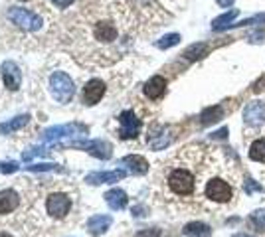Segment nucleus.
I'll return each mask as SVG.
<instances>
[{
  "label": "nucleus",
  "instance_id": "19",
  "mask_svg": "<svg viewBox=\"0 0 265 237\" xmlns=\"http://www.w3.org/2000/svg\"><path fill=\"white\" fill-rule=\"evenodd\" d=\"M121 162L125 164L132 174H145L148 170V162L143 156H139V154H129V156H125Z\"/></svg>",
  "mask_w": 265,
  "mask_h": 237
},
{
  "label": "nucleus",
  "instance_id": "16",
  "mask_svg": "<svg viewBox=\"0 0 265 237\" xmlns=\"http://www.w3.org/2000/svg\"><path fill=\"white\" fill-rule=\"evenodd\" d=\"M109 225H111V216H93L89 218L87 229L91 235H101L109 229Z\"/></svg>",
  "mask_w": 265,
  "mask_h": 237
},
{
  "label": "nucleus",
  "instance_id": "35",
  "mask_svg": "<svg viewBox=\"0 0 265 237\" xmlns=\"http://www.w3.org/2000/svg\"><path fill=\"white\" fill-rule=\"evenodd\" d=\"M250 42H265V32L263 34H251Z\"/></svg>",
  "mask_w": 265,
  "mask_h": 237
},
{
  "label": "nucleus",
  "instance_id": "14",
  "mask_svg": "<svg viewBox=\"0 0 265 237\" xmlns=\"http://www.w3.org/2000/svg\"><path fill=\"white\" fill-rule=\"evenodd\" d=\"M166 91V79L162 75H152L145 83V95L148 99H161Z\"/></svg>",
  "mask_w": 265,
  "mask_h": 237
},
{
  "label": "nucleus",
  "instance_id": "36",
  "mask_svg": "<svg viewBox=\"0 0 265 237\" xmlns=\"http://www.w3.org/2000/svg\"><path fill=\"white\" fill-rule=\"evenodd\" d=\"M226 136H228V129H220L218 133L212 134V138H226Z\"/></svg>",
  "mask_w": 265,
  "mask_h": 237
},
{
  "label": "nucleus",
  "instance_id": "33",
  "mask_svg": "<svg viewBox=\"0 0 265 237\" xmlns=\"http://www.w3.org/2000/svg\"><path fill=\"white\" fill-rule=\"evenodd\" d=\"M20 166L16 162H4L0 164V172H4V174H12V172H16Z\"/></svg>",
  "mask_w": 265,
  "mask_h": 237
},
{
  "label": "nucleus",
  "instance_id": "20",
  "mask_svg": "<svg viewBox=\"0 0 265 237\" xmlns=\"http://www.w3.org/2000/svg\"><path fill=\"white\" fill-rule=\"evenodd\" d=\"M184 235L188 237H210L212 235V229L210 225L204 222H190L184 225Z\"/></svg>",
  "mask_w": 265,
  "mask_h": 237
},
{
  "label": "nucleus",
  "instance_id": "29",
  "mask_svg": "<svg viewBox=\"0 0 265 237\" xmlns=\"http://www.w3.org/2000/svg\"><path fill=\"white\" fill-rule=\"evenodd\" d=\"M46 154H48L46 148H30V150H26V152L22 154V160L28 162V160H32L34 156H46Z\"/></svg>",
  "mask_w": 265,
  "mask_h": 237
},
{
  "label": "nucleus",
  "instance_id": "5",
  "mask_svg": "<svg viewBox=\"0 0 265 237\" xmlns=\"http://www.w3.org/2000/svg\"><path fill=\"white\" fill-rule=\"evenodd\" d=\"M168 186L178 196H190L194 192V176L188 170H184V168H176L168 176Z\"/></svg>",
  "mask_w": 265,
  "mask_h": 237
},
{
  "label": "nucleus",
  "instance_id": "11",
  "mask_svg": "<svg viewBox=\"0 0 265 237\" xmlns=\"http://www.w3.org/2000/svg\"><path fill=\"white\" fill-rule=\"evenodd\" d=\"M0 72H2L4 85L10 89V91H16V89L20 87V83H22V74H20V69H18V65H16L14 61H4L2 67H0Z\"/></svg>",
  "mask_w": 265,
  "mask_h": 237
},
{
  "label": "nucleus",
  "instance_id": "24",
  "mask_svg": "<svg viewBox=\"0 0 265 237\" xmlns=\"http://www.w3.org/2000/svg\"><path fill=\"white\" fill-rule=\"evenodd\" d=\"M206 54H208V45L204 44V42H202V44L198 42V44L188 45V48L184 50V54H182V56L188 59V61H196V59L204 58Z\"/></svg>",
  "mask_w": 265,
  "mask_h": 237
},
{
  "label": "nucleus",
  "instance_id": "30",
  "mask_svg": "<svg viewBox=\"0 0 265 237\" xmlns=\"http://www.w3.org/2000/svg\"><path fill=\"white\" fill-rule=\"evenodd\" d=\"M244 190L248 194H253V192H263V186H259L255 180H251V178H246V182H244Z\"/></svg>",
  "mask_w": 265,
  "mask_h": 237
},
{
  "label": "nucleus",
  "instance_id": "8",
  "mask_svg": "<svg viewBox=\"0 0 265 237\" xmlns=\"http://www.w3.org/2000/svg\"><path fill=\"white\" fill-rule=\"evenodd\" d=\"M119 136L121 138H135L141 131V121L132 111H123L119 115Z\"/></svg>",
  "mask_w": 265,
  "mask_h": 237
},
{
  "label": "nucleus",
  "instance_id": "22",
  "mask_svg": "<svg viewBox=\"0 0 265 237\" xmlns=\"http://www.w3.org/2000/svg\"><path fill=\"white\" fill-rule=\"evenodd\" d=\"M224 117V109H222L220 105H212V107H206L204 111H202V125L208 127V125H214V123H218L220 118Z\"/></svg>",
  "mask_w": 265,
  "mask_h": 237
},
{
  "label": "nucleus",
  "instance_id": "23",
  "mask_svg": "<svg viewBox=\"0 0 265 237\" xmlns=\"http://www.w3.org/2000/svg\"><path fill=\"white\" fill-rule=\"evenodd\" d=\"M28 115H20V117H14L10 118L8 123H2L0 125V134H10V133H16L18 129H22L26 123H28Z\"/></svg>",
  "mask_w": 265,
  "mask_h": 237
},
{
  "label": "nucleus",
  "instance_id": "32",
  "mask_svg": "<svg viewBox=\"0 0 265 237\" xmlns=\"http://www.w3.org/2000/svg\"><path fill=\"white\" fill-rule=\"evenodd\" d=\"M135 237H161V229L150 227V229H141Z\"/></svg>",
  "mask_w": 265,
  "mask_h": 237
},
{
  "label": "nucleus",
  "instance_id": "6",
  "mask_svg": "<svg viewBox=\"0 0 265 237\" xmlns=\"http://www.w3.org/2000/svg\"><path fill=\"white\" fill-rule=\"evenodd\" d=\"M206 196L212 202L226 204V202H230L234 198V188L222 178H212L206 184Z\"/></svg>",
  "mask_w": 265,
  "mask_h": 237
},
{
  "label": "nucleus",
  "instance_id": "21",
  "mask_svg": "<svg viewBox=\"0 0 265 237\" xmlns=\"http://www.w3.org/2000/svg\"><path fill=\"white\" fill-rule=\"evenodd\" d=\"M237 14H239V10H230V12H226V14L214 18L212 30H214V32H224V30H228L232 24H234V20L237 18Z\"/></svg>",
  "mask_w": 265,
  "mask_h": 237
},
{
  "label": "nucleus",
  "instance_id": "3",
  "mask_svg": "<svg viewBox=\"0 0 265 237\" xmlns=\"http://www.w3.org/2000/svg\"><path fill=\"white\" fill-rule=\"evenodd\" d=\"M8 20L16 24L18 28L26 30V32H34V30H38L42 26V18L38 14H34V12H30L26 8H10L8 10Z\"/></svg>",
  "mask_w": 265,
  "mask_h": 237
},
{
  "label": "nucleus",
  "instance_id": "27",
  "mask_svg": "<svg viewBox=\"0 0 265 237\" xmlns=\"http://www.w3.org/2000/svg\"><path fill=\"white\" fill-rule=\"evenodd\" d=\"M250 220L257 231H265V209H255V211H251Z\"/></svg>",
  "mask_w": 265,
  "mask_h": 237
},
{
  "label": "nucleus",
  "instance_id": "34",
  "mask_svg": "<svg viewBox=\"0 0 265 237\" xmlns=\"http://www.w3.org/2000/svg\"><path fill=\"white\" fill-rule=\"evenodd\" d=\"M52 2H54L58 8H68V6H70L74 0H52Z\"/></svg>",
  "mask_w": 265,
  "mask_h": 237
},
{
  "label": "nucleus",
  "instance_id": "7",
  "mask_svg": "<svg viewBox=\"0 0 265 237\" xmlns=\"http://www.w3.org/2000/svg\"><path fill=\"white\" fill-rule=\"evenodd\" d=\"M87 127L81 123H70V125H59V127H52L44 133V138L48 143H56L58 138H65V136H85Z\"/></svg>",
  "mask_w": 265,
  "mask_h": 237
},
{
  "label": "nucleus",
  "instance_id": "12",
  "mask_svg": "<svg viewBox=\"0 0 265 237\" xmlns=\"http://www.w3.org/2000/svg\"><path fill=\"white\" fill-rule=\"evenodd\" d=\"M105 95V83L101 79H89L83 87V103L85 105H95L101 101V97Z\"/></svg>",
  "mask_w": 265,
  "mask_h": 237
},
{
  "label": "nucleus",
  "instance_id": "25",
  "mask_svg": "<svg viewBox=\"0 0 265 237\" xmlns=\"http://www.w3.org/2000/svg\"><path fill=\"white\" fill-rule=\"evenodd\" d=\"M250 158L255 162H263L265 164V138H257L253 140L250 147Z\"/></svg>",
  "mask_w": 265,
  "mask_h": 237
},
{
  "label": "nucleus",
  "instance_id": "38",
  "mask_svg": "<svg viewBox=\"0 0 265 237\" xmlns=\"http://www.w3.org/2000/svg\"><path fill=\"white\" fill-rule=\"evenodd\" d=\"M234 237H253V235H248V233H236Z\"/></svg>",
  "mask_w": 265,
  "mask_h": 237
},
{
  "label": "nucleus",
  "instance_id": "2",
  "mask_svg": "<svg viewBox=\"0 0 265 237\" xmlns=\"http://www.w3.org/2000/svg\"><path fill=\"white\" fill-rule=\"evenodd\" d=\"M50 91H52V95H54V99L58 103H70L75 93L72 77L68 74H63V72H56L50 77Z\"/></svg>",
  "mask_w": 265,
  "mask_h": 237
},
{
  "label": "nucleus",
  "instance_id": "17",
  "mask_svg": "<svg viewBox=\"0 0 265 237\" xmlns=\"http://www.w3.org/2000/svg\"><path fill=\"white\" fill-rule=\"evenodd\" d=\"M20 204V198L14 190H4L0 192V214H10L14 211L16 207Z\"/></svg>",
  "mask_w": 265,
  "mask_h": 237
},
{
  "label": "nucleus",
  "instance_id": "9",
  "mask_svg": "<svg viewBox=\"0 0 265 237\" xmlns=\"http://www.w3.org/2000/svg\"><path fill=\"white\" fill-rule=\"evenodd\" d=\"M48 211H50V216L52 218H65L68 216V211H70V207H72V202H70V198L65 196V194H52L50 198H48Z\"/></svg>",
  "mask_w": 265,
  "mask_h": 237
},
{
  "label": "nucleus",
  "instance_id": "31",
  "mask_svg": "<svg viewBox=\"0 0 265 237\" xmlns=\"http://www.w3.org/2000/svg\"><path fill=\"white\" fill-rule=\"evenodd\" d=\"M26 170L30 172H46V170H59L58 164H32V166H26Z\"/></svg>",
  "mask_w": 265,
  "mask_h": 237
},
{
  "label": "nucleus",
  "instance_id": "13",
  "mask_svg": "<svg viewBox=\"0 0 265 237\" xmlns=\"http://www.w3.org/2000/svg\"><path fill=\"white\" fill-rule=\"evenodd\" d=\"M125 176H127V170L119 168V170H111V172H91V174L85 176V182L93 184V186H97V184H113V182L123 180Z\"/></svg>",
  "mask_w": 265,
  "mask_h": 237
},
{
  "label": "nucleus",
  "instance_id": "10",
  "mask_svg": "<svg viewBox=\"0 0 265 237\" xmlns=\"http://www.w3.org/2000/svg\"><path fill=\"white\" fill-rule=\"evenodd\" d=\"M244 121L250 127H261L265 123V101H251L246 105Z\"/></svg>",
  "mask_w": 265,
  "mask_h": 237
},
{
  "label": "nucleus",
  "instance_id": "37",
  "mask_svg": "<svg viewBox=\"0 0 265 237\" xmlns=\"http://www.w3.org/2000/svg\"><path fill=\"white\" fill-rule=\"evenodd\" d=\"M216 2H218V6H222V8H228V6L234 4V0H216Z\"/></svg>",
  "mask_w": 265,
  "mask_h": 237
},
{
  "label": "nucleus",
  "instance_id": "39",
  "mask_svg": "<svg viewBox=\"0 0 265 237\" xmlns=\"http://www.w3.org/2000/svg\"><path fill=\"white\" fill-rule=\"evenodd\" d=\"M0 237H12V235H8V233H4V231H0Z\"/></svg>",
  "mask_w": 265,
  "mask_h": 237
},
{
  "label": "nucleus",
  "instance_id": "1",
  "mask_svg": "<svg viewBox=\"0 0 265 237\" xmlns=\"http://www.w3.org/2000/svg\"><path fill=\"white\" fill-rule=\"evenodd\" d=\"M85 32L91 34V40L95 42L97 45H107L115 44L119 40V28L115 26V22L113 20H109V18H101V20H97V22H93L91 26H85Z\"/></svg>",
  "mask_w": 265,
  "mask_h": 237
},
{
  "label": "nucleus",
  "instance_id": "15",
  "mask_svg": "<svg viewBox=\"0 0 265 237\" xmlns=\"http://www.w3.org/2000/svg\"><path fill=\"white\" fill-rule=\"evenodd\" d=\"M105 202H107V206L111 207V209H125L127 206V202H129V198H127V194L123 192V190H119V188H113V190H109V192L105 194Z\"/></svg>",
  "mask_w": 265,
  "mask_h": 237
},
{
  "label": "nucleus",
  "instance_id": "26",
  "mask_svg": "<svg viewBox=\"0 0 265 237\" xmlns=\"http://www.w3.org/2000/svg\"><path fill=\"white\" fill-rule=\"evenodd\" d=\"M176 44H180V34H166V36H162L161 40L157 42V48L168 50V48H172V45Z\"/></svg>",
  "mask_w": 265,
  "mask_h": 237
},
{
  "label": "nucleus",
  "instance_id": "18",
  "mask_svg": "<svg viewBox=\"0 0 265 237\" xmlns=\"http://www.w3.org/2000/svg\"><path fill=\"white\" fill-rule=\"evenodd\" d=\"M172 143V136H170V131L161 127V133H150V138H148V147L152 150H162Z\"/></svg>",
  "mask_w": 265,
  "mask_h": 237
},
{
  "label": "nucleus",
  "instance_id": "4",
  "mask_svg": "<svg viewBox=\"0 0 265 237\" xmlns=\"http://www.w3.org/2000/svg\"><path fill=\"white\" fill-rule=\"evenodd\" d=\"M63 147L87 150L91 156L101 158V160H109V158H111V154H113L111 145H109V143H105V140H70V143H65Z\"/></svg>",
  "mask_w": 265,
  "mask_h": 237
},
{
  "label": "nucleus",
  "instance_id": "28",
  "mask_svg": "<svg viewBox=\"0 0 265 237\" xmlns=\"http://www.w3.org/2000/svg\"><path fill=\"white\" fill-rule=\"evenodd\" d=\"M253 24H265V14H255L248 18V20H241V22H236L232 24L230 28H244V26H253ZM228 28V30H230Z\"/></svg>",
  "mask_w": 265,
  "mask_h": 237
}]
</instances>
